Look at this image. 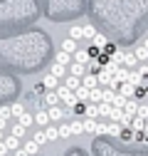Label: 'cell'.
I'll return each instance as SVG.
<instances>
[{"instance_id": "cell-35", "label": "cell", "mask_w": 148, "mask_h": 156, "mask_svg": "<svg viewBox=\"0 0 148 156\" xmlns=\"http://www.w3.org/2000/svg\"><path fill=\"white\" fill-rule=\"evenodd\" d=\"M5 126H8V122H5V119H0V131H5Z\"/></svg>"}, {"instance_id": "cell-19", "label": "cell", "mask_w": 148, "mask_h": 156, "mask_svg": "<svg viewBox=\"0 0 148 156\" xmlns=\"http://www.w3.org/2000/svg\"><path fill=\"white\" fill-rule=\"evenodd\" d=\"M49 74H54L57 80H62V77L67 74V67H64V65H59V62H54V65H52V69H49Z\"/></svg>"}, {"instance_id": "cell-34", "label": "cell", "mask_w": 148, "mask_h": 156, "mask_svg": "<svg viewBox=\"0 0 148 156\" xmlns=\"http://www.w3.org/2000/svg\"><path fill=\"white\" fill-rule=\"evenodd\" d=\"M5 154H8V149H5V144H3V141H0V156H5Z\"/></svg>"}, {"instance_id": "cell-13", "label": "cell", "mask_w": 148, "mask_h": 156, "mask_svg": "<svg viewBox=\"0 0 148 156\" xmlns=\"http://www.w3.org/2000/svg\"><path fill=\"white\" fill-rule=\"evenodd\" d=\"M42 131H45V136H47V141H57V139H59V131H57L54 124H47Z\"/></svg>"}, {"instance_id": "cell-11", "label": "cell", "mask_w": 148, "mask_h": 156, "mask_svg": "<svg viewBox=\"0 0 148 156\" xmlns=\"http://www.w3.org/2000/svg\"><path fill=\"white\" fill-rule=\"evenodd\" d=\"M32 119H35V124H40L42 129L49 124V116H47V109H40L37 114H32Z\"/></svg>"}, {"instance_id": "cell-31", "label": "cell", "mask_w": 148, "mask_h": 156, "mask_svg": "<svg viewBox=\"0 0 148 156\" xmlns=\"http://www.w3.org/2000/svg\"><path fill=\"white\" fill-rule=\"evenodd\" d=\"M57 131H59V136H62V139H69V136H72V131H69V124H62V126H57Z\"/></svg>"}, {"instance_id": "cell-23", "label": "cell", "mask_w": 148, "mask_h": 156, "mask_svg": "<svg viewBox=\"0 0 148 156\" xmlns=\"http://www.w3.org/2000/svg\"><path fill=\"white\" fill-rule=\"evenodd\" d=\"M89 102H91V104H99V102H101V87L89 89Z\"/></svg>"}, {"instance_id": "cell-9", "label": "cell", "mask_w": 148, "mask_h": 156, "mask_svg": "<svg viewBox=\"0 0 148 156\" xmlns=\"http://www.w3.org/2000/svg\"><path fill=\"white\" fill-rule=\"evenodd\" d=\"M89 57H91V52L89 50H77L72 55V62H79V65H86L89 62Z\"/></svg>"}, {"instance_id": "cell-33", "label": "cell", "mask_w": 148, "mask_h": 156, "mask_svg": "<svg viewBox=\"0 0 148 156\" xmlns=\"http://www.w3.org/2000/svg\"><path fill=\"white\" fill-rule=\"evenodd\" d=\"M15 156H27V151H25V149L20 146V149H15Z\"/></svg>"}, {"instance_id": "cell-1", "label": "cell", "mask_w": 148, "mask_h": 156, "mask_svg": "<svg viewBox=\"0 0 148 156\" xmlns=\"http://www.w3.org/2000/svg\"><path fill=\"white\" fill-rule=\"evenodd\" d=\"M72 109H64L59 104H54V107H47V116H49V122H62L64 116H69Z\"/></svg>"}, {"instance_id": "cell-24", "label": "cell", "mask_w": 148, "mask_h": 156, "mask_svg": "<svg viewBox=\"0 0 148 156\" xmlns=\"http://www.w3.org/2000/svg\"><path fill=\"white\" fill-rule=\"evenodd\" d=\"M22 149L27 151V156H35L37 151H40V144H35V141L30 139V141H25V144H22Z\"/></svg>"}, {"instance_id": "cell-28", "label": "cell", "mask_w": 148, "mask_h": 156, "mask_svg": "<svg viewBox=\"0 0 148 156\" xmlns=\"http://www.w3.org/2000/svg\"><path fill=\"white\" fill-rule=\"evenodd\" d=\"M25 131H27V129H25L22 124H12V131H10V134H12V136H17V139H22Z\"/></svg>"}, {"instance_id": "cell-7", "label": "cell", "mask_w": 148, "mask_h": 156, "mask_svg": "<svg viewBox=\"0 0 148 156\" xmlns=\"http://www.w3.org/2000/svg\"><path fill=\"white\" fill-rule=\"evenodd\" d=\"M3 144H5V149H8V151H15V149H20V146H22V139H17V136L8 134L5 139H3Z\"/></svg>"}, {"instance_id": "cell-20", "label": "cell", "mask_w": 148, "mask_h": 156, "mask_svg": "<svg viewBox=\"0 0 148 156\" xmlns=\"http://www.w3.org/2000/svg\"><path fill=\"white\" fill-rule=\"evenodd\" d=\"M136 107H138V99L133 97V99H126V104H123V112L128 114V116H133L136 114Z\"/></svg>"}, {"instance_id": "cell-32", "label": "cell", "mask_w": 148, "mask_h": 156, "mask_svg": "<svg viewBox=\"0 0 148 156\" xmlns=\"http://www.w3.org/2000/svg\"><path fill=\"white\" fill-rule=\"evenodd\" d=\"M10 116H12V114H10V107H8V104H5V107H0V119H5V122H8Z\"/></svg>"}, {"instance_id": "cell-10", "label": "cell", "mask_w": 148, "mask_h": 156, "mask_svg": "<svg viewBox=\"0 0 148 156\" xmlns=\"http://www.w3.org/2000/svg\"><path fill=\"white\" fill-rule=\"evenodd\" d=\"M84 116H86V119H99V104L86 102L84 104Z\"/></svg>"}, {"instance_id": "cell-2", "label": "cell", "mask_w": 148, "mask_h": 156, "mask_svg": "<svg viewBox=\"0 0 148 156\" xmlns=\"http://www.w3.org/2000/svg\"><path fill=\"white\" fill-rule=\"evenodd\" d=\"M116 92H119L121 97H126V99H133V97H136V87L128 84V82H121V84L116 87Z\"/></svg>"}, {"instance_id": "cell-3", "label": "cell", "mask_w": 148, "mask_h": 156, "mask_svg": "<svg viewBox=\"0 0 148 156\" xmlns=\"http://www.w3.org/2000/svg\"><path fill=\"white\" fill-rule=\"evenodd\" d=\"M82 87H86V89H94V87H99L96 72H86V74L82 77Z\"/></svg>"}, {"instance_id": "cell-29", "label": "cell", "mask_w": 148, "mask_h": 156, "mask_svg": "<svg viewBox=\"0 0 148 156\" xmlns=\"http://www.w3.org/2000/svg\"><path fill=\"white\" fill-rule=\"evenodd\" d=\"M123 104H126V97H121V94L116 92V97L111 99V107H116V109H123Z\"/></svg>"}, {"instance_id": "cell-30", "label": "cell", "mask_w": 148, "mask_h": 156, "mask_svg": "<svg viewBox=\"0 0 148 156\" xmlns=\"http://www.w3.org/2000/svg\"><path fill=\"white\" fill-rule=\"evenodd\" d=\"M32 141H35V144H40V146H42V144H47V136H45V131H37V134L32 136Z\"/></svg>"}, {"instance_id": "cell-6", "label": "cell", "mask_w": 148, "mask_h": 156, "mask_svg": "<svg viewBox=\"0 0 148 156\" xmlns=\"http://www.w3.org/2000/svg\"><path fill=\"white\" fill-rule=\"evenodd\" d=\"M59 82H62V80H57L54 74H49V72H47V74L42 77V82H40V84H42L45 89H57V87H59Z\"/></svg>"}, {"instance_id": "cell-4", "label": "cell", "mask_w": 148, "mask_h": 156, "mask_svg": "<svg viewBox=\"0 0 148 156\" xmlns=\"http://www.w3.org/2000/svg\"><path fill=\"white\" fill-rule=\"evenodd\" d=\"M42 104H45V107H54V104H59V97H57V92H54V89H45Z\"/></svg>"}, {"instance_id": "cell-27", "label": "cell", "mask_w": 148, "mask_h": 156, "mask_svg": "<svg viewBox=\"0 0 148 156\" xmlns=\"http://www.w3.org/2000/svg\"><path fill=\"white\" fill-rule=\"evenodd\" d=\"M22 112H25V104H22V102H15V104H10V114H12V116H20Z\"/></svg>"}, {"instance_id": "cell-22", "label": "cell", "mask_w": 148, "mask_h": 156, "mask_svg": "<svg viewBox=\"0 0 148 156\" xmlns=\"http://www.w3.org/2000/svg\"><path fill=\"white\" fill-rule=\"evenodd\" d=\"M74 94H77V99H79V102H84V104L89 102V89H86V87H82V84H79L77 89H74Z\"/></svg>"}, {"instance_id": "cell-16", "label": "cell", "mask_w": 148, "mask_h": 156, "mask_svg": "<svg viewBox=\"0 0 148 156\" xmlns=\"http://www.w3.org/2000/svg\"><path fill=\"white\" fill-rule=\"evenodd\" d=\"M99 30H96V25H82V40H91Z\"/></svg>"}, {"instance_id": "cell-17", "label": "cell", "mask_w": 148, "mask_h": 156, "mask_svg": "<svg viewBox=\"0 0 148 156\" xmlns=\"http://www.w3.org/2000/svg\"><path fill=\"white\" fill-rule=\"evenodd\" d=\"M131 52L136 55V60H138V62H146V60H148V50H146L143 45H136V47H133Z\"/></svg>"}, {"instance_id": "cell-14", "label": "cell", "mask_w": 148, "mask_h": 156, "mask_svg": "<svg viewBox=\"0 0 148 156\" xmlns=\"http://www.w3.org/2000/svg\"><path fill=\"white\" fill-rule=\"evenodd\" d=\"M62 50H64V52H69V55H74V52L79 50V45H77V40L67 37V40H62Z\"/></svg>"}, {"instance_id": "cell-36", "label": "cell", "mask_w": 148, "mask_h": 156, "mask_svg": "<svg viewBox=\"0 0 148 156\" xmlns=\"http://www.w3.org/2000/svg\"><path fill=\"white\" fill-rule=\"evenodd\" d=\"M141 45H143V47H146V50H148V37H146V40H143V42H141Z\"/></svg>"}, {"instance_id": "cell-37", "label": "cell", "mask_w": 148, "mask_h": 156, "mask_svg": "<svg viewBox=\"0 0 148 156\" xmlns=\"http://www.w3.org/2000/svg\"><path fill=\"white\" fill-rule=\"evenodd\" d=\"M146 67H148V60H146Z\"/></svg>"}, {"instance_id": "cell-12", "label": "cell", "mask_w": 148, "mask_h": 156, "mask_svg": "<svg viewBox=\"0 0 148 156\" xmlns=\"http://www.w3.org/2000/svg\"><path fill=\"white\" fill-rule=\"evenodd\" d=\"M69 74H72V77H79V80H82V77L86 74V65H79V62H72V67H69Z\"/></svg>"}, {"instance_id": "cell-18", "label": "cell", "mask_w": 148, "mask_h": 156, "mask_svg": "<svg viewBox=\"0 0 148 156\" xmlns=\"http://www.w3.org/2000/svg\"><path fill=\"white\" fill-rule=\"evenodd\" d=\"M54 62H59V65H64V67H67V65H72V55H69V52H64V50H59V52H57V57H54Z\"/></svg>"}, {"instance_id": "cell-21", "label": "cell", "mask_w": 148, "mask_h": 156, "mask_svg": "<svg viewBox=\"0 0 148 156\" xmlns=\"http://www.w3.org/2000/svg\"><path fill=\"white\" fill-rule=\"evenodd\" d=\"M116 97V89H111V87H101V102H106V104H111V99Z\"/></svg>"}, {"instance_id": "cell-15", "label": "cell", "mask_w": 148, "mask_h": 156, "mask_svg": "<svg viewBox=\"0 0 148 156\" xmlns=\"http://www.w3.org/2000/svg\"><path fill=\"white\" fill-rule=\"evenodd\" d=\"M17 124H22L25 129H30V126L35 124V119H32V114H30V112H22L20 116H17Z\"/></svg>"}, {"instance_id": "cell-25", "label": "cell", "mask_w": 148, "mask_h": 156, "mask_svg": "<svg viewBox=\"0 0 148 156\" xmlns=\"http://www.w3.org/2000/svg\"><path fill=\"white\" fill-rule=\"evenodd\" d=\"M136 114L141 116V119H148V102H141V99H138V107H136Z\"/></svg>"}, {"instance_id": "cell-26", "label": "cell", "mask_w": 148, "mask_h": 156, "mask_svg": "<svg viewBox=\"0 0 148 156\" xmlns=\"http://www.w3.org/2000/svg\"><path fill=\"white\" fill-rule=\"evenodd\" d=\"M67 37H72V40H77V42H79V40H82V25H72Z\"/></svg>"}, {"instance_id": "cell-5", "label": "cell", "mask_w": 148, "mask_h": 156, "mask_svg": "<svg viewBox=\"0 0 148 156\" xmlns=\"http://www.w3.org/2000/svg\"><path fill=\"white\" fill-rule=\"evenodd\" d=\"M89 42H91V47H94V50H104V47L109 45V37H106V35H101V32H96Z\"/></svg>"}, {"instance_id": "cell-8", "label": "cell", "mask_w": 148, "mask_h": 156, "mask_svg": "<svg viewBox=\"0 0 148 156\" xmlns=\"http://www.w3.org/2000/svg\"><path fill=\"white\" fill-rule=\"evenodd\" d=\"M62 84H64L67 89H72V92H74V89L82 84V80H79V77H72V74H64V77H62Z\"/></svg>"}]
</instances>
